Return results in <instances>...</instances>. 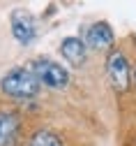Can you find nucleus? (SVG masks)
I'll return each instance as SVG.
<instances>
[{"label": "nucleus", "instance_id": "obj_5", "mask_svg": "<svg viewBox=\"0 0 136 146\" xmlns=\"http://www.w3.org/2000/svg\"><path fill=\"white\" fill-rule=\"evenodd\" d=\"M113 30H111V26L108 23H104V21H99V23H95V26H90L88 28V33H85V44L90 46V49H108L111 44H113Z\"/></svg>", "mask_w": 136, "mask_h": 146}, {"label": "nucleus", "instance_id": "obj_6", "mask_svg": "<svg viewBox=\"0 0 136 146\" xmlns=\"http://www.w3.org/2000/svg\"><path fill=\"white\" fill-rule=\"evenodd\" d=\"M60 53H62V58L69 60L72 65H83L85 63V56H88V44L79 37H65L62 44H60Z\"/></svg>", "mask_w": 136, "mask_h": 146}, {"label": "nucleus", "instance_id": "obj_7", "mask_svg": "<svg viewBox=\"0 0 136 146\" xmlns=\"http://www.w3.org/2000/svg\"><path fill=\"white\" fill-rule=\"evenodd\" d=\"M16 118L12 114H3L0 111V146H12L14 137H16Z\"/></svg>", "mask_w": 136, "mask_h": 146}, {"label": "nucleus", "instance_id": "obj_2", "mask_svg": "<svg viewBox=\"0 0 136 146\" xmlns=\"http://www.w3.org/2000/svg\"><path fill=\"white\" fill-rule=\"evenodd\" d=\"M32 72L44 86H49L53 90H62L69 84V72L60 63H53V60H46V58L35 60L32 63Z\"/></svg>", "mask_w": 136, "mask_h": 146}, {"label": "nucleus", "instance_id": "obj_3", "mask_svg": "<svg viewBox=\"0 0 136 146\" xmlns=\"http://www.w3.org/2000/svg\"><path fill=\"white\" fill-rule=\"evenodd\" d=\"M106 72H108V81L115 90H125L129 86V63H127L122 51H111L108 53Z\"/></svg>", "mask_w": 136, "mask_h": 146}, {"label": "nucleus", "instance_id": "obj_9", "mask_svg": "<svg viewBox=\"0 0 136 146\" xmlns=\"http://www.w3.org/2000/svg\"><path fill=\"white\" fill-rule=\"evenodd\" d=\"M134 84H136V67H134Z\"/></svg>", "mask_w": 136, "mask_h": 146}, {"label": "nucleus", "instance_id": "obj_1", "mask_svg": "<svg viewBox=\"0 0 136 146\" xmlns=\"http://www.w3.org/2000/svg\"><path fill=\"white\" fill-rule=\"evenodd\" d=\"M39 86H42V81L35 77V72L32 70H23V67L9 70L3 77V81H0V88H3L7 95L18 98V100L35 98L37 93H39Z\"/></svg>", "mask_w": 136, "mask_h": 146}, {"label": "nucleus", "instance_id": "obj_4", "mask_svg": "<svg viewBox=\"0 0 136 146\" xmlns=\"http://www.w3.org/2000/svg\"><path fill=\"white\" fill-rule=\"evenodd\" d=\"M12 35L16 42L21 44H30L37 35V23L35 16L26 9H14L12 12Z\"/></svg>", "mask_w": 136, "mask_h": 146}, {"label": "nucleus", "instance_id": "obj_8", "mask_svg": "<svg viewBox=\"0 0 136 146\" xmlns=\"http://www.w3.org/2000/svg\"><path fill=\"white\" fill-rule=\"evenodd\" d=\"M30 146H62L60 137L49 132V130H39V132H35L32 139H30Z\"/></svg>", "mask_w": 136, "mask_h": 146}]
</instances>
